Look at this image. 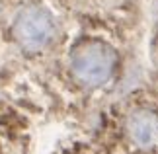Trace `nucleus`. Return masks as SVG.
<instances>
[{"mask_svg": "<svg viewBox=\"0 0 158 154\" xmlns=\"http://www.w3.org/2000/svg\"><path fill=\"white\" fill-rule=\"evenodd\" d=\"M55 23L51 14L39 6H27L18 12L14 20V37L27 51L43 49L53 39Z\"/></svg>", "mask_w": 158, "mask_h": 154, "instance_id": "f03ea898", "label": "nucleus"}, {"mask_svg": "<svg viewBox=\"0 0 158 154\" xmlns=\"http://www.w3.org/2000/svg\"><path fill=\"white\" fill-rule=\"evenodd\" d=\"M113 69L115 53L106 43H86L72 55V72L86 86H100L107 82L113 74Z\"/></svg>", "mask_w": 158, "mask_h": 154, "instance_id": "f257e3e1", "label": "nucleus"}, {"mask_svg": "<svg viewBox=\"0 0 158 154\" xmlns=\"http://www.w3.org/2000/svg\"><path fill=\"white\" fill-rule=\"evenodd\" d=\"M127 133L135 144L152 148L158 144V117L144 109L135 111L127 119Z\"/></svg>", "mask_w": 158, "mask_h": 154, "instance_id": "7ed1b4c3", "label": "nucleus"}]
</instances>
